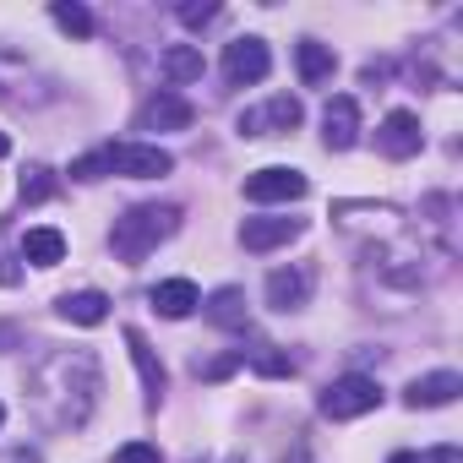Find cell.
Masks as SVG:
<instances>
[{"mask_svg": "<svg viewBox=\"0 0 463 463\" xmlns=\"http://www.w3.org/2000/svg\"><path fill=\"white\" fill-rule=\"evenodd\" d=\"M153 311L158 317H169V322H185L196 306H202V295H196V284L191 279H164V284H153Z\"/></svg>", "mask_w": 463, "mask_h": 463, "instance_id": "7c38bea8", "label": "cell"}, {"mask_svg": "<svg viewBox=\"0 0 463 463\" xmlns=\"http://www.w3.org/2000/svg\"><path fill=\"white\" fill-rule=\"evenodd\" d=\"M420 115H409V109H392L387 120H382V131H376V147L387 153V158H414L420 153Z\"/></svg>", "mask_w": 463, "mask_h": 463, "instance_id": "30bf717a", "label": "cell"}, {"mask_svg": "<svg viewBox=\"0 0 463 463\" xmlns=\"http://www.w3.org/2000/svg\"><path fill=\"white\" fill-rule=\"evenodd\" d=\"M213 17H218V6H180V23H191V28H202Z\"/></svg>", "mask_w": 463, "mask_h": 463, "instance_id": "d4e9b609", "label": "cell"}, {"mask_svg": "<svg viewBox=\"0 0 463 463\" xmlns=\"http://www.w3.org/2000/svg\"><path fill=\"white\" fill-rule=\"evenodd\" d=\"M50 17H55L71 39H93V12H88V6H77V0H55Z\"/></svg>", "mask_w": 463, "mask_h": 463, "instance_id": "ffe728a7", "label": "cell"}, {"mask_svg": "<svg viewBox=\"0 0 463 463\" xmlns=\"http://www.w3.org/2000/svg\"><path fill=\"white\" fill-rule=\"evenodd\" d=\"M463 392V376L458 371H430V376H414L409 382V409H441V403H452Z\"/></svg>", "mask_w": 463, "mask_h": 463, "instance_id": "8fae6325", "label": "cell"}, {"mask_svg": "<svg viewBox=\"0 0 463 463\" xmlns=\"http://www.w3.org/2000/svg\"><path fill=\"white\" fill-rule=\"evenodd\" d=\"M61 317L77 327H99V322H109V300L99 289H77V295H61Z\"/></svg>", "mask_w": 463, "mask_h": 463, "instance_id": "e0dca14e", "label": "cell"}, {"mask_svg": "<svg viewBox=\"0 0 463 463\" xmlns=\"http://www.w3.org/2000/svg\"><path fill=\"white\" fill-rule=\"evenodd\" d=\"M6 463H44V458H39V452H28V447H17V452H12Z\"/></svg>", "mask_w": 463, "mask_h": 463, "instance_id": "4316f807", "label": "cell"}, {"mask_svg": "<svg viewBox=\"0 0 463 463\" xmlns=\"http://www.w3.org/2000/svg\"><path fill=\"white\" fill-rule=\"evenodd\" d=\"M115 463H164V452L153 441H126V447H115Z\"/></svg>", "mask_w": 463, "mask_h": 463, "instance_id": "603a6c76", "label": "cell"}, {"mask_svg": "<svg viewBox=\"0 0 463 463\" xmlns=\"http://www.w3.org/2000/svg\"><path fill=\"white\" fill-rule=\"evenodd\" d=\"M306 295H311V273H306V268H279V273H268V306H273V311H300Z\"/></svg>", "mask_w": 463, "mask_h": 463, "instance_id": "4fadbf2b", "label": "cell"}, {"mask_svg": "<svg viewBox=\"0 0 463 463\" xmlns=\"http://www.w3.org/2000/svg\"><path fill=\"white\" fill-rule=\"evenodd\" d=\"M425 463H463V458H458V447H441V452H430Z\"/></svg>", "mask_w": 463, "mask_h": 463, "instance_id": "484cf974", "label": "cell"}, {"mask_svg": "<svg viewBox=\"0 0 463 463\" xmlns=\"http://www.w3.org/2000/svg\"><path fill=\"white\" fill-rule=\"evenodd\" d=\"M300 99H289V93H279L273 104H262V109H246L235 126H241V137H279V131H295L300 126Z\"/></svg>", "mask_w": 463, "mask_h": 463, "instance_id": "8992f818", "label": "cell"}, {"mask_svg": "<svg viewBox=\"0 0 463 463\" xmlns=\"http://www.w3.org/2000/svg\"><path fill=\"white\" fill-rule=\"evenodd\" d=\"M196 120V109L180 99V93H153L142 109H137V131H185Z\"/></svg>", "mask_w": 463, "mask_h": 463, "instance_id": "ba28073f", "label": "cell"}, {"mask_svg": "<svg viewBox=\"0 0 463 463\" xmlns=\"http://www.w3.org/2000/svg\"><path fill=\"white\" fill-rule=\"evenodd\" d=\"M387 463H425V458H420V452H392Z\"/></svg>", "mask_w": 463, "mask_h": 463, "instance_id": "83f0119b", "label": "cell"}, {"mask_svg": "<svg viewBox=\"0 0 463 463\" xmlns=\"http://www.w3.org/2000/svg\"><path fill=\"white\" fill-rule=\"evenodd\" d=\"M55 191H61V185H55L50 169H28V175H23V196H28V202H50Z\"/></svg>", "mask_w": 463, "mask_h": 463, "instance_id": "44dd1931", "label": "cell"}, {"mask_svg": "<svg viewBox=\"0 0 463 463\" xmlns=\"http://www.w3.org/2000/svg\"><path fill=\"white\" fill-rule=\"evenodd\" d=\"M202 306H207V322H218V327H229V333H235V327H246V289H235V284L213 289Z\"/></svg>", "mask_w": 463, "mask_h": 463, "instance_id": "2e32d148", "label": "cell"}, {"mask_svg": "<svg viewBox=\"0 0 463 463\" xmlns=\"http://www.w3.org/2000/svg\"><path fill=\"white\" fill-rule=\"evenodd\" d=\"M23 257L33 268H55V262H66V235H61V229H28V235H23Z\"/></svg>", "mask_w": 463, "mask_h": 463, "instance_id": "ac0fdd59", "label": "cell"}, {"mask_svg": "<svg viewBox=\"0 0 463 463\" xmlns=\"http://www.w3.org/2000/svg\"><path fill=\"white\" fill-rule=\"evenodd\" d=\"M376 403H382V387H376L371 376H360V371L327 382V392H322V414H327V420H360V414H371Z\"/></svg>", "mask_w": 463, "mask_h": 463, "instance_id": "3957f363", "label": "cell"}, {"mask_svg": "<svg viewBox=\"0 0 463 463\" xmlns=\"http://www.w3.org/2000/svg\"><path fill=\"white\" fill-rule=\"evenodd\" d=\"M251 365H257V371H268V376H289V371H295L284 354H273V344H257V349H251Z\"/></svg>", "mask_w": 463, "mask_h": 463, "instance_id": "7402d4cb", "label": "cell"}, {"mask_svg": "<svg viewBox=\"0 0 463 463\" xmlns=\"http://www.w3.org/2000/svg\"><path fill=\"white\" fill-rule=\"evenodd\" d=\"M311 191V180L300 169H284V164H268L257 175H246V196L251 202H300Z\"/></svg>", "mask_w": 463, "mask_h": 463, "instance_id": "5b68a950", "label": "cell"}, {"mask_svg": "<svg viewBox=\"0 0 463 463\" xmlns=\"http://www.w3.org/2000/svg\"><path fill=\"white\" fill-rule=\"evenodd\" d=\"M180 229V207L175 202H142V207H131L126 218H115V229H109V246H115V257H126V262H142L147 251H158V241H169Z\"/></svg>", "mask_w": 463, "mask_h": 463, "instance_id": "6da1fadb", "label": "cell"}, {"mask_svg": "<svg viewBox=\"0 0 463 463\" xmlns=\"http://www.w3.org/2000/svg\"><path fill=\"white\" fill-rule=\"evenodd\" d=\"M273 71V50L262 39H235V44H223V77L235 82V88H251Z\"/></svg>", "mask_w": 463, "mask_h": 463, "instance_id": "277c9868", "label": "cell"}, {"mask_svg": "<svg viewBox=\"0 0 463 463\" xmlns=\"http://www.w3.org/2000/svg\"><path fill=\"white\" fill-rule=\"evenodd\" d=\"M300 229H306L300 218H246V223H241V246L262 257V251H279V246H289V241L300 235Z\"/></svg>", "mask_w": 463, "mask_h": 463, "instance_id": "9c48e42d", "label": "cell"}, {"mask_svg": "<svg viewBox=\"0 0 463 463\" xmlns=\"http://www.w3.org/2000/svg\"><path fill=\"white\" fill-rule=\"evenodd\" d=\"M104 153V169L109 175H126V180H158L175 169V158L153 142H115V147H99Z\"/></svg>", "mask_w": 463, "mask_h": 463, "instance_id": "7a4b0ae2", "label": "cell"}, {"mask_svg": "<svg viewBox=\"0 0 463 463\" xmlns=\"http://www.w3.org/2000/svg\"><path fill=\"white\" fill-rule=\"evenodd\" d=\"M295 61H300V82H306V88H322V82H333V71H338V55H333L327 44H317V39H300V44H295Z\"/></svg>", "mask_w": 463, "mask_h": 463, "instance_id": "5bb4252c", "label": "cell"}, {"mask_svg": "<svg viewBox=\"0 0 463 463\" xmlns=\"http://www.w3.org/2000/svg\"><path fill=\"white\" fill-rule=\"evenodd\" d=\"M322 142H327L333 153H349V147L360 142V104H354L349 93L327 99V109H322Z\"/></svg>", "mask_w": 463, "mask_h": 463, "instance_id": "52a82bcc", "label": "cell"}, {"mask_svg": "<svg viewBox=\"0 0 463 463\" xmlns=\"http://www.w3.org/2000/svg\"><path fill=\"white\" fill-rule=\"evenodd\" d=\"M109 169H104V153H88V158H77L71 164V180H104Z\"/></svg>", "mask_w": 463, "mask_h": 463, "instance_id": "cb8c5ba5", "label": "cell"}, {"mask_svg": "<svg viewBox=\"0 0 463 463\" xmlns=\"http://www.w3.org/2000/svg\"><path fill=\"white\" fill-rule=\"evenodd\" d=\"M0 425H6V403H0Z\"/></svg>", "mask_w": 463, "mask_h": 463, "instance_id": "f546056e", "label": "cell"}, {"mask_svg": "<svg viewBox=\"0 0 463 463\" xmlns=\"http://www.w3.org/2000/svg\"><path fill=\"white\" fill-rule=\"evenodd\" d=\"M126 349H131V360H137V371H142L147 403H158V398H164V382H169V376H164V360H158V354L147 349V338H142L137 327H126Z\"/></svg>", "mask_w": 463, "mask_h": 463, "instance_id": "9a60e30c", "label": "cell"}, {"mask_svg": "<svg viewBox=\"0 0 463 463\" xmlns=\"http://www.w3.org/2000/svg\"><path fill=\"white\" fill-rule=\"evenodd\" d=\"M6 153H12V142H6V137H0V158H6Z\"/></svg>", "mask_w": 463, "mask_h": 463, "instance_id": "f1b7e54d", "label": "cell"}, {"mask_svg": "<svg viewBox=\"0 0 463 463\" xmlns=\"http://www.w3.org/2000/svg\"><path fill=\"white\" fill-rule=\"evenodd\" d=\"M164 77H169V82H196V77H202V50L169 44V50H164Z\"/></svg>", "mask_w": 463, "mask_h": 463, "instance_id": "d6986e66", "label": "cell"}]
</instances>
